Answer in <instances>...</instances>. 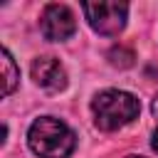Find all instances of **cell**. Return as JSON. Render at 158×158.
I'll return each mask as SVG.
<instances>
[{"mask_svg": "<svg viewBox=\"0 0 158 158\" xmlns=\"http://www.w3.org/2000/svg\"><path fill=\"white\" fill-rule=\"evenodd\" d=\"M151 146H153V151L158 153V126H156V131H153V138H151Z\"/></svg>", "mask_w": 158, "mask_h": 158, "instance_id": "ba28073f", "label": "cell"}, {"mask_svg": "<svg viewBox=\"0 0 158 158\" xmlns=\"http://www.w3.org/2000/svg\"><path fill=\"white\" fill-rule=\"evenodd\" d=\"M133 52L131 49H126V47H114L111 52H109V62H111V67H118V69H126V67H131L133 64Z\"/></svg>", "mask_w": 158, "mask_h": 158, "instance_id": "52a82bcc", "label": "cell"}, {"mask_svg": "<svg viewBox=\"0 0 158 158\" xmlns=\"http://www.w3.org/2000/svg\"><path fill=\"white\" fill-rule=\"evenodd\" d=\"M86 22L94 32L104 35V37H116L123 27H126V17H128V5L126 2H84L81 5Z\"/></svg>", "mask_w": 158, "mask_h": 158, "instance_id": "3957f363", "label": "cell"}, {"mask_svg": "<svg viewBox=\"0 0 158 158\" xmlns=\"http://www.w3.org/2000/svg\"><path fill=\"white\" fill-rule=\"evenodd\" d=\"M30 74H32L35 84L44 91L57 94V91L67 89V69L54 57H37L30 67Z\"/></svg>", "mask_w": 158, "mask_h": 158, "instance_id": "5b68a950", "label": "cell"}, {"mask_svg": "<svg viewBox=\"0 0 158 158\" xmlns=\"http://www.w3.org/2000/svg\"><path fill=\"white\" fill-rule=\"evenodd\" d=\"M2 81H5L2 96H10L20 84V69H17V64H15V59L7 49H2Z\"/></svg>", "mask_w": 158, "mask_h": 158, "instance_id": "8992f818", "label": "cell"}, {"mask_svg": "<svg viewBox=\"0 0 158 158\" xmlns=\"http://www.w3.org/2000/svg\"><path fill=\"white\" fill-rule=\"evenodd\" d=\"M151 111H153V116L158 118V94L153 96V104H151Z\"/></svg>", "mask_w": 158, "mask_h": 158, "instance_id": "9c48e42d", "label": "cell"}, {"mask_svg": "<svg viewBox=\"0 0 158 158\" xmlns=\"http://www.w3.org/2000/svg\"><path fill=\"white\" fill-rule=\"evenodd\" d=\"M141 111V104L133 94L121 89H104L91 99L94 123L101 131H118L128 126Z\"/></svg>", "mask_w": 158, "mask_h": 158, "instance_id": "7a4b0ae2", "label": "cell"}, {"mask_svg": "<svg viewBox=\"0 0 158 158\" xmlns=\"http://www.w3.org/2000/svg\"><path fill=\"white\" fill-rule=\"evenodd\" d=\"M126 158H146V156H126Z\"/></svg>", "mask_w": 158, "mask_h": 158, "instance_id": "30bf717a", "label": "cell"}, {"mask_svg": "<svg viewBox=\"0 0 158 158\" xmlns=\"http://www.w3.org/2000/svg\"><path fill=\"white\" fill-rule=\"evenodd\" d=\"M27 146L40 158H69L77 148V136L64 121L40 116L27 128Z\"/></svg>", "mask_w": 158, "mask_h": 158, "instance_id": "6da1fadb", "label": "cell"}, {"mask_svg": "<svg viewBox=\"0 0 158 158\" xmlns=\"http://www.w3.org/2000/svg\"><path fill=\"white\" fill-rule=\"evenodd\" d=\"M40 32L49 42H64V40H69L77 32L74 12L67 5H59V2L47 5L42 10V15H40Z\"/></svg>", "mask_w": 158, "mask_h": 158, "instance_id": "277c9868", "label": "cell"}]
</instances>
